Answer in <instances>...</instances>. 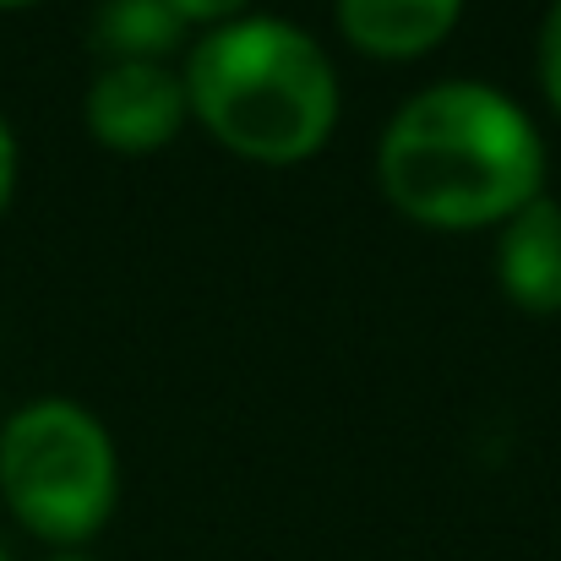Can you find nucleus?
Returning <instances> with one entry per match:
<instances>
[{
    "label": "nucleus",
    "instance_id": "nucleus-1",
    "mask_svg": "<svg viewBox=\"0 0 561 561\" xmlns=\"http://www.w3.org/2000/svg\"><path fill=\"white\" fill-rule=\"evenodd\" d=\"M381 196L425 229H502L546 196V137L518 99L447 77L398 104L376 142Z\"/></svg>",
    "mask_w": 561,
    "mask_h": 561
},
{
    "label": "nucleus",
    "instance_id": "nucleus-2",
    "mask_svg": "<svg viewBox=\"0 0 561 561\" xmlns=\"http://www.w3.org/2000/svg\"><path fill=\"white\" fill-rule=\"evenodd\" d=\"M191 121L234 159L284 170L328 148L339 126L333 55L284 16H234L207 27L181 66Z\"/></svg>",
    "mask_w": 561,
    "mask_h": 561
},
{
    "label": "nucleus",
    "instance_id": "nucleus-3",
    "mask_svg": "<svg viewBox=\"0 0 561 561\" xmlns=\"http://www.w3.org/2000/svg\"><path fill=\"white\" fill-rule=\"evenodd\" d=\"M0 496L49 551H82L121 502V458L93 409L33 398L0 425Z\"/></svg>",
    "mask_w": 561,
    "mask_h": 561
},
{
    "label": "nucleus",
    "instance_id": "nucleus-4",
    "mask_svg": "<svg viewBox=\"0 0 561 561\" xmlns=\"http://www.w3.org/2000/svg\"><path fill=\"white\" fill-rule=\"evenodd\" d=\"M88 137L121 159L164 153L191 121L186 82L170 60H104L82 99Z\"/></svg>",
    "mask_w": 561,
    "mask_h": 561
},
{
    "label": "nucleus",
    "instance_id": "nucleus-5",
    "mask_svg": "<svg viewBox=\"0 0 561 561\" xmlns=\"http://www.w3.org/2000/svg\"><path fill=\"white\" fill-rule=\"evenodd\" d=\"M496 284L529 317L561 311V202L535 196L496 229Z\"/></svg>",
    "mask_w": 561,
    "mask_h": 561
},
{
    "label": "nucleus",
    "instance_id": "nucleus-6",
    "mask_svg": "<svg viewBox=\"0 0 561 561\" xmlns=\"http://www.w3.org/2000/svg\"><path fill=\"white\" fill-rule=\"evenodd\" d=\"M339 33L371 60H420L463 16V0H333Z\"/></svg>",
    "mask_w": 561,
    "mask_h": 561
},
{
    "label": "nucleus",
    "instance_id": "nucleus-7",
    "mask_svg": "<svg viewBox=\"0 0 561 561\" xmlns=\"http://www.w3.org/2000/svg\"><path fill=\"white\" fill-rule=\"evenodd\" d=\"M186 33L164 0H99L93 11V44L104 60H170Z\"/></svg>",
    "mask_w": 561,
    "mask_h": 561
},
{
    "label": "nucleus",
    "instance_id": "nucleus-8",
    "mask_svg": "<svg viewBox=\"0 0 561 561\" xmlns=\"http://www.w3.org/2000/svg\"><path fill=\"white\" fill-rule=\"evenodd\" d=\"M535 71H540V93L561 115V0L546 5L540 16V38H535Z\"/></svg>",
    "mask_w": 561,
    "mask_h": 561
},
{
    "label": "nucleus",
    "instance_id": "nucleus-9",
    "mask_svg": "<svg viewBox=\"0 0 561 561\" xmlns=\"http://www.w3.org/2000/svg\"><path fill=\"white\" fill-rule=\"evenodd\" d=\"M186 27H224V22H234V16H245V5L251 0H164Z\"/></svg>",
    "mask_w": 561,
    "mask_h": 561
},
{
    "label": "nucleus",
    "instance_id": "nucleus-10",
    "mask_svg": "<svg viewBox=\"0 0 561 561\" xmlns=\"http://www.w3.org/2000/svg\"><path fill=\"white\" fill-rule=\"evenodd\" d=\"M16 170H22L16 131H11V121L0 115V218H5V207H11V196H16Z\"/></svg>",
    "mask_w": 561,
    "mask_h": 561
},
{
    "label": "nucleus",
    "instance_id": "nucleus-11",
    "mask_svg": "<svg viewBox=\"0 0 561 561\" xmlns=\"http://www.w3.org/2000/svg\"><path fill=\"white\" fill-rule=\"evenodd\" d=\"M44 561H93V557H88V551H49Z\"/></svg>",
    "mask_w": 561,
    "mask_h": 561
},
{
    "label": "nucleus",
    "instance_id": "nucleus-12",
    "mask_svg": "<svg viewBox=\"0 0 561 561\" xmlns=\"http://www.w3.org/2000/svg\"><path fill=\"white\" fill-rule=\"evenodd\" d=\"M16 5H38V0H0V11H16Z\"/></svg>",
    "mask_w": 561,
    "mask_h": 561
},
{
    "label": "nucleus",
    "instance_id": "nucleus-13",
    "mask_svg": "<svg viewBox=\"0 0 561 561\" xmlns=\"http://www.w3.org/2000/svg\"><path fill=\"white\" fill-rule=\"evenodd\" d=\"M0 561H11V557H5V551H0Z\"/></svg>",
    "mask_w": 561,
    "mask_h": 561
}]
</instances>
